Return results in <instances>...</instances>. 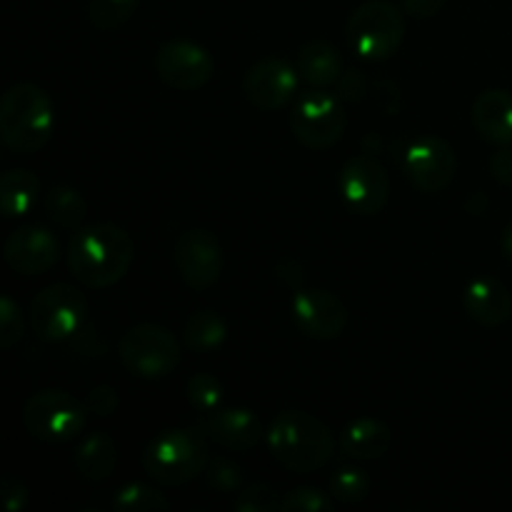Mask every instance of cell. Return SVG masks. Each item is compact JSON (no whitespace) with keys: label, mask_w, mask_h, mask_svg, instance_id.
<instances>
[{"label":"cell","mask_w":512,"mask_h":512,"mask_svg":"<svg viewBox=\"0 0 512 512\" xmlns=\"http://www.w3.org/2000/svg\"><path fill=\"white\" fill-rule=\"evenodd\" d=\"M500 245H503V253H505V258H508L510 263H512V225H508V228H505V233H503V240H500Z\"/></svg>","instance_id":"cell-38"},{"label":"cell","mask_w":512,"mask_h":512,"mask_svg":"<svg viewBox=\"0 0 512 512\" xmlns=\"http://www.w3.org/2000/svg\"><path fill=\"white\" fill-rule=\"evenodd\" d=\"M390 443H393V433H390V428L383 420L360 418L343 430L340 450H343L348 458L375 460L383 458V455L388 453Z\"/></svg>","instance_id":"cell-20"},{"label":"cell","mask_w":512,"mask_h":512,"mask_svg":"<svg viewBox=\"0 0 512 512\" xmlns=\"http://www.w3.org/2000/svg\"><path fill=\"white\" fill-rule=\"evenodd\" d=\"M338 188L348 208L358 215H378L388 205L390 180L373 155H355L343 165Z\"/></svg>","instance_id":"cell-10"},{"label":"cell","mask_w":512,"mask_h":512,"mask_svg":"<svg viewBox=\"0 0 512 512\" xmlns=\"http://www.w3.org/2000/svg\"><path fill=\"white\" fill-rule=\"evenodd\" d=\"M73 463L80 478L88 480V483L108 480L118 468V445L110 435L93 433L78 445Z\"/></svg>","instance_id":"cell-21"},{"label":"cell","mask_w":512,"mask_h":512,"mask_svg":"<svg viewBox=\"0 0 512 512\" xmlns=\"http://www.w3.org/2000/svg\"><path fill=\"white\" fill-rule=\"evenodd\" d=\"M228 338V325L215 310H198L185 323V343L195 353H213Z\"/></svg>","instance_id":"cell-25"},{"label":"cell","mask_w":512,"mask_h":512,"mask_svg":"<svg viewBox=\"0 0 512 512\" xmlns=\"http://www.w3.org/2000/svg\"><path fill=\"white\" fill-rule=\"evenodd\" d=\"M295 138L310 150H328L343 138L345 110L333 93L323 88L308 90L290 113Z\"/></svg>","instance_id":"cell-8"},{"label":"cell","mask_w":512,"mask_h":512,"mask_svg":"<svg viewBox=\"0 0 512 512\" xmlns=\"http://www.w3.org/2000/svg\"><path fill=\"white\" fill-rule=\"evenodd\" d=\"M175 265L190 288L205 290L223 273V248L210 230H185L175 243Z\"/></svg>","instance_id":"cell-13"},{"label":"cell","mask_w":512,"mask_h":512,"mask_svg":"<svg viewBox=\"0 0 512 512\" xmlns=\"http://www.w3.org/2000/svg\"><path fill=\"white\" fill-rule=\"evenodd\" d=\"M118 353L125 370L145 380L165 378L180 365V343L175 335L153 323L130 328L120 340Z\"/></svg>","instance_id":"cell-6"},{"label":"cell","mask_w":512,"mask_h":512,"mask_svg":"<svg viewBox=\"0 0 512 512\" xmlns=\"http://www.w3.org/2000/svg\"><path fill=\"white\" fill-rule=\"evenodd\" d=\"M208 485L218 493H235L238 488H243V470L230 460H213L208 468Z\"/></svg>","instance_id":"cell-33"},{"label":"cell","mask_w":512,"mask_h":512,"mask_svg":"<svg viewBox=\"0 0 512 512\" xmlns=\"http://www.w3.org/2000/svg\"><path fill=\"white\" fill-rule=\"evenodd\" d=\"M298 70L280 58H268L255 63L245 73L243 90L245 98L260 110H280L298 93Z\"/></svg>","instance_id":"cell-14"},{"label":"cell","mask_w":512,"mask_h":512,"mask_svg":"<svg viewBox=\"0 0 512 512\" xmlns=\"http://www.w3.org/2000/svg\"><path fill=\"white\" fill-rule=\"evenodd\" d=\"M40 200V180L30 170H8L0 178V210L5 218L28 215Z\"/></svg>","instance_id":"cell-23"},{"label":"cell","mask_w":512,"mask_h":512,"mask_svg":"<svg viewBox=\"0 0 512 512\" xmlns=\"http://www.w3.org/2000/svg\"><path fill=\"white\" fill-rule=\"evenodd\" d=\"M85 310H88V303L78 288L68 283H55L33 298L30 323L40 338L58 343L78 333L85 320Z\"/></svg>","instance_id":"cell-9"},{"label":"cell","mask_w":512,"mask_h":512,"mask_svg":"<svg viewBox=\"0 0 512 512\" xmlns=\"http://www.w3.org/2000/svg\"><path fill=\"white\" fill-rule=\"evenodd\" d=\"M60 243L48 228L23 225L5 240V263L20 275H43L58 263Z\"/></svg>","instance_id":"cell-15"},{"label":"cell","mask_w":512,"mask_h":512,"mask_svg":"<svg viewBox=\"0 0 512 512\" xmlns=\"http://www.w3.org/2000/svg\"><path fill=\"white\" fill-rule=\"evenodd\" d=\"M155 73L175 90H200L215 73V60L193 40H170L155 53Z\"/></svg>","instance_id":"cell-11"},{"label":"cell","mask_w":512,"mask_h":512,"mask_svg":"<svg viewBox=\"0 0 512 512\" xmlns=\"http://www.w3.org/2000/svg\"><path fill=\"white\" fill-rule=\"evenodd\" d=\"M473 125L488 143L512 145V93L490 88L473 103Z\"/></svg>","instance_id":"cell-19"},{"label":"cell","mask_w":512,"mask_h":512,"mask_svg":"<svg viewBox=\"0 0 512 512\" xmlns=\"http://www.w3.org/2000/svg\"><path fill=\"white\" fill-rule=\"evenodd\" d=\"M43 208L45 215L65 230L78 228L85 220V215H88L85 198L78 190L70 188V185H55V188H50L43 198Z\"/></svg>","instance_id":"cell-24"},{"label":"cell","mask_w":512,"mask_h":512,"mask_svg":"<svg viewBox=\"0 0 512 512\" xmlns=\"http://www.w3.org/2000/svg\"><path fill=\"white\" fill-rule=\"evenodd\" d=\"M205 433L218 445L228 450H245L255 448L263 438V423L258 415L248 408H225L213 410L210 418L205 420Z\"/></svg>","instance_id":"cell-17"},{"label":"cell","mask_w":512,"mask_h":512,"mask_svg":"<svg viewBox=\"0 0 512 512\" xmlns=\"http://www.w3.org/2000/svg\"><path fill=\"white\" fill-rule=\"evenodd\" d=\"M113 510L118 512H168L170 500L148 485L130 483L120 488L113 498Z\"/></svg>","instance_id":"cell-26"},{"label":"cell","mask_w":512,"mask_h":512,"mask_svg":"<svg viewBox=\"0 0 512 512\" xmlns=\"http://www.w3.org/2000/svg\"><path fill=\"white\" fill-rule=\"evenodd\" d=\"M405 35L403 13L388 0H368L358 5L345 25L350 48L365 60H388L398 53Z\"/></svg>","instance_id":"cell-5"},{"label":"cell","mask_w":512,"mask_h":512,"mask_svg":"<svg viewBox=\"0 0 512 512\" xmlns=\"http://www.w3.org/2000/svg\"><path fill=\"white\" fill-rule=\"evenodd\" d=\"M283 512H333L335 498L328 493H320L318 488H298L290 490L280 503Z\"/></svg>","instance_id":"cell-30"},{"label":"cell","mask_w":512,"mask_h":512,"mask_svg":"<svg viewBox=\"0 0 512 512\" xmlns=\"http://www.w3.org/2000/svg\"><path fill=\"white\" fill-rule=\"evenodd\" d=\"M273 458L290 473L308 475L323 468L335 453V435L328 425L303 410H285L265 433Z\"/></svg>","instance_id":"cell-2"},{"label":"cell","mask_w":512,"mask_h":512,"mask_svg":"<svg viewBox=\"0 0 512 512\" xmlns=\"http://www.w3.org/2000/svg\"><path fill=\"white\" fill-rule=\"evenodd\" d=\"M298 73L313 88H328V85L338 83L340 75H343V60L330 43L313 40V43L300 48Z\"/></svg>","instance_id":"cell-22"},{"label":"cell","mask_w":512,"mask_h":512,"mask_svg":"<svg viewBox=\"0 0 512 512\" xmlns=\"http://www.w3.org/2000/svg\"><path fill=\"white\" fill-rule=\"evenodd\" d=\"M85 403L65 390H40L25 403L23 423L43 443H65L85 428Z\"/></svg>","instance_id":"cell-7"},{"label":"cell","mask_w":512,"mask_h":512,"mask_svg":"<svg viewBox=\"0 0 512 512\" xmlns=\"http://www.w3.org/2000/svg\"><path fill=\"white\" fill-rule=\"evenodd\" d=\"M135 258V245L123 228L110 223L90 225L68 245L70 273L88 288H110L125 278Z\"/></svg>","instance_id":"cell-1"},{"label":"cell","mask_w":512,"mask_h":512,"mask_svg":"<svg viewBox=\"0 0 512 512\" xmlns=\"http://www.w3.org/2000/svg\"><path fill=\"white\" fill-rule=\"evenodd\" d=\"M490 173L500 185H512V145H500L490 158Z\"/></svg>","instance_id":"cell-36"},{"label":"cell","mask_w":512,"mask_h":512,"mask_svg":"<svg viewBox=\"0 0 512 512\" xmlns=\"http://www.w3.org/2000/svg\"><path fill=\"white\" fill-rule=\"evenodd\" d=\"M293 318L308 338L333 340L348 323V313L340 298L328 290H298L293 298Z\"/></svg>","instance_id":"cell-16"},{"label":"cell","mask_w":512,"mask_h":512,"mask_svg":"<svg viewBox=\"0 0 512 512\" xmlns=\"http://www.w3.org/2000/svg\"><path fill=\"white\" fill-rule=\"evenodd\" d=\"M280 498L278 490L268 483H260V485H250L240 493V498L235 500V510L238 512H273L280 510Z\"/></svg>","instance_id":"cell-31"},{"label":"cell","mask_w":512,"mask_h":512,"mask_svg":"<svg viewBox=\"0 0 512 512\" xmlns=\"http://www.w3.org/2000/svg\"><path fill=\"white\" fill-rule=\"evenodd\" d=\"M465 313L485 328H498L512 315V295L500 280L478 278L463 293Z\"/></svg>","instance_id":"cell-18"},{"label":"cell","mask_w":512,"mask_h":512,"mask_svg":"<svg viewBox=\"0 0 512 512\" xmlns=\"http://www.w3.org/2000/svg\"><path fill=\"white\" fill-rule=\"evenodd\" d=\"M445 0H403V10L413 18H433L443 10Z\"/></svg>","instance_id":"cell-37"},{"label":"cell","mask_w":512,"mask_h":512,"mask_svg":"<svg viewBox=\"0 0 512 512\" xmlns=\"http://www.w3.org/2000/svg\"><path fill=\"white\" fill-rule=\"evenodd\" d=\"M140 0H88V20L98 30H115L133 18Z\"/></svg>","instance_id":"cell-27"},{"label":"cell","mask_w":512,"mask_h":512,"mask_svg":"<svg viewBox=\"0 0 512 512\" xmlns=\"http://www.w3.org/2000/svg\"><path fill=\"white\" fill-rule=\"evenodd\" d=\"M55 113L48 93L35 83H18L0 100V138L10 153L33 155L48 145Z\"/></svg>","instance_id":"cell-3"},{"label":"cell","mask_w":512,"mask_h":512,"mask_svg":"<svg viewBox=\"0 0 512 512\" xmlns=\"http://www.w3.org/2000/svg\"><path fill=\"white\" fill-rule=\"evenodd\" d=\"M118 393H115L110 385H98V388H93L88 393V398H85V408H88V413L98 415V418H108V415L115 413V408H118Z\"/></svg>","instance_id":"cell-34"},{"label":"cell","mask_w":512,"mask_h":512,"mask_svg":"<svg viewBox=\"0 0 512 512\" xmlns=\"http://www.w3.org/2000/svg\"><path fill=\"white\" fill-rule=\"evenodd\" d=\"M208 443L198 430L173 428L150 440L143 453V470L160 485H185L205 473Z\"/></svg>","instance_id":"cell-4"},{"label":"cell","mask_w":512,"mask_h":512,"mask_svg":"<svg viewBox=\"0 0 512 512\" xmlns=\"http://www.w3.org/2000/svg\"><path fill=\"white\" fill-rule=\"evenodd\" d=\"M370 493V478L358 468H340L338 473L330 478V495L338 503L355 505L360 500L368 498Z\"/></svg>","instance_id":"cell-28"},{"label":"cell","mask_w":512,"mask_h":512,"mask_svg":"<svg viewBox=\"0 0 512 512\" xmlns=\"http://www.w3.org/2000/svg\"><path fill=\"white\" fill-rule=\"evenodd\" d=\"M23 338V315L10 295L0 298V348L10 350Z\"/></svg>","instance_id":"cell-32"},{"label":"cell","mask_w":512,"mask_h":512,"mask_svg":"<svg viewBox=\"0 0 512 512\" xmlns=\"http://www.w3.org/2000/svg\"><path fill=\"white\" fill-rule=\"evenodd\" d=\"M403 170L410 183L423 193H440L448 188L458 170V158L443 138H420L405 150Z\"/></svg>","instance_id":"cell-12"},{"label":"cell","mask_w":512,"mask_h":512,"mask_svg":"<svg viewBox=\"0 0 512 512\" xmlns=\"http://www.w3.org/2000/svg\"><path fill=\"white\" fill-rule=\"evenodd\" d=\"M0 495H3L8 512H23L25 505H28V490H25L23 480L15 478V475H5L0 480Z\"/></svg>","instance_id":"cell-35"},{"label":"cell","mask_w":512,"mask_h":512,"mask_svg":"<svg viewBox=\"0 0 512 512\" xmlns=\"http://www.w3.org/2000/svg\"><path fill=\"white\" fill-rule=\"evenodd\" d=\"M185 395L198 413H213L223 403V383L215 375L198 373L188 380Z\"/></svg>","instance_id":"cell-29"}]
</instances>
